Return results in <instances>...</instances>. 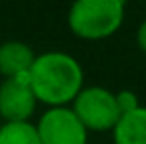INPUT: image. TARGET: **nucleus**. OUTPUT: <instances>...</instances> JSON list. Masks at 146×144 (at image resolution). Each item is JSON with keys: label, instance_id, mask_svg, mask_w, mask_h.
<instances>
[{"label": "nucleus", "instance_id": "6e6552de", "mask_svg": "<svg viewBox=\"0 0 146 144\" xmlns=\"http://www.w3.org/2000/svg\"><path fill=\"white\" fill-rule=\"evenodd\" d=\"M0 144H42L36 124L26 122H4L0 124Z\"/></svg>", "mask_w": 146, "mask_h": 144}, {"label": "nucleus", "instance_id": "0eeeda50", "mask_svg": "<svg viewBox=\"0 0 146 144\" xmlns=\"http://www.w3.org/2000/svg\"><path fill=\"white\" fill-rule=\"evenodd\" d=\"M115 144H146V107L122 115L113 128Z\"/></svg>", "mask_w": 146, "mask_h": 144}, {"label": "nucleus", "instance_id": "423d86ee", "mask_svg": "<svg viewBox=\"0 0 146 144\" xmlns=\"http://www.w3.org/2000/svg\"><path fill=\"white\" fill-rule=\"evenodd\" d=\"M36 55L24 42H6L0 46V75L6 79L28 75Z\"/></svg>", "mask_w": 146, "mask_h": 144}, {"label": "nucleus", "instance_id": "39448f33", "mask_svg": "<svg viewBox=\"0 0 146 144\" xmlns=\"http://www.w3.org/2000/svg\"><path fill=\"white\" fill-rule=\"evenodd\" d=\"M36 97L30 87V77L4 79L0 85V117L4 122H26L36 111Z\"/></svg>", "mask_w": 146, "mask_h": 144}, {"label": "nucleus", "instance_id": "1a4fd4ad", "mask_svg": "<svg viewBox=\"0 0 146 144\" xmlns=\"http://www.w3.org/2000/svg\"><path fill=\"white\" fill-rule=\"evenodd\" d=\"M115 101H117V109H119L121 117L132 113V111H136V109L140 107L136 93H134V91H128V89H122L119 93H115Z\"/></svg>", "mask_w": 146, "mask_h": 144}, {"label": "nucleus", "instance_id": "f03ea898", "mask_svg": "<svg viewBox=\"0 0 146 144\" xmlns=\"http://www.w3.org/2000/svg\"><path fill=\"white\" fill-rule=\"evenodd\" d=\"M69 28L77 38L105 40L113 36L124 20L122 0H79L69 10Z\"/></svg>", "mask_w": 146, "mask_h": 144}, {"label": "nucleus", "instance_id": "f257e3e1", "mask_svg": "<svg viewBox=\"0 0 146 144\" xmlns=\"http://www.w3.org/2000/svg\"><path fill=\"white\" fill-rule=\"evenodd\" d=\"M28 77L36 101L48 105L49 109L73 103L83 89L81 63L63 51L36 55Z\"/></svg>", "mask_w": 146, "mask_h": 144}, {"label": "nucleus", "instance_id": "7ed1b4c3", "mask_svg": "<svg viewBox=\"0 0 146 144\" xmlns=\"http://www.w3.org/2000/svg\"><path fill=\"white\" fill-rule=\"evenodd\" d=\"M71 111L81 120L85 130H113L115 124L121 119V113L117 109L115 93H111L105 87H87L81 89V93L75 97Z\"/></svg>", "mask_w": 146, "mask_h": 144}, {"label": "nucleus", "instance_id": "9d476101", "mask_svg": "<svg viewBox=\"0 0 146 144\" xmlns=\"http://www.w3.org/2000/svg\"><path fill=\"white\" fill-rule=\"evenodd\" d=\"M136 44H138V48L146 53V20L138 26V32H136Z\"/></svg>", "mask_w": 146, "mask_h": 144}, {"label": "nucleus", "instance_id": "20e7f679", "mask_svg": "<svg viewBox=\"0 0 146 144\" xmlns=\"http://www.w3.org/2000/svg\"><path fill=\"white\" fill-rule=\"evenodd\" d=\"M42 144H87V130L67 107L48 109L36 124Z\"/></svg>", "mask_w": 146, "mask_h": 144}]
</instances>
